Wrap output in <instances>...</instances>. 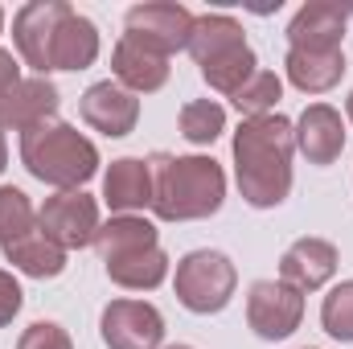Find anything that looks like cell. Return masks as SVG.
Instances as JSON below:
<instances>
[{"label":"cell","instance_id":"34","mask_svg":"<svg viewBox=\"0 0 353 349\" xmlns=\"http://www.w3.org/2000/svg\"><path fill=\"white\" fill-rule=\"evenodd\" d=\"M304 349H316V346H304Z\"/></svg>","mask_w":353,"mask_h":349},{"label":"cell","instance_id":"15","mask_svg":"<svg viewBox=\"0 0 353 349\" xmlns=\"http://www.w3.org/2000/svg\"><path fill=\"white\" fill-rule=\"evenodd\" d=\"M111 79L132 94H152L169 83V58L132 37H119L111 50Z\"/></svg>","mask_w":353,"mask_h":349},{"label":"cell","instance_id":"7","mask_svg":"<svg viewBox=\"0 0 353 349\" xmlns=\"http://www.w3.org/2000/svg\"><path fill=\"white\" fill-rule=\"evenodd\" d=\"M103 218H99V201L87 189H70V193H54L46 197V206L37 210V230L46 239H54L62 251H83L94 247Z\"/></svg>","mask_w":353,"mask_h":349},{"label":"cell","instance_id":"10","mask_svg":"<svg viewBox=\"0 0 353 349\" xmlns=\"http://www.w3.org/2000/svg\"><path fill=\"white\" fill-rule=\"evenodd\" d=\"M70 4L66 0H29L12 12V46L25 66H33L37 79H50V41Z\"/></svg>","mask_w":353,"mask_h":349},{"label":"cell","instance_id":"19","mask_svg":"<svg viewBox=\"0 0 353 349\" xmlns=\"http://www.w3.org/2000/svg\"><path fill=\"white\" fill-rule=\"evenodd\" d=\"M283 74L304 94H325L345 79V50H288Z\"/></svg>","mask_w":353,"mask_h":349},{"label":"cell","instance_id":"21","mask_svg":"<svg viewBox=\"0 0 353 349\" xmlns=\"http://www.w3.org/2000/svg\"><path fill=\"white\" fill-rule=\"evenodd\" d=\"M144 247H161V230L144 214H111V222H103L94 235L99 259H115V255L144 251Z\"/></svg>","mask_w":353,"mask_h":349},{"label":"cell","instance_id":"23","mask_svg":"<svg viewBox=\"0 0 353 349\" xmlns=\"http://www.w3.org/2000/svg\"><path fill=\"white\" fill-rule=\"evenodd\" d=\"M176 128L193 148H210L226 132V107L218 99H189L176 115Z\"/></svg>","mask_w":353,"mask_h":349},{"label":"cell","instance_id":"33","mask_svg":"<svg viewBox=\"0 0 353 349\" xmlns=\"http://www.w3.org/2000/svg\"><path fill=\"white\" fill-rule=\"evenodd\" d=\"M165 349H193V346H165Z\"/></svg>","mask_w":353,"mask_h":349},{"label":"cell","instance_id":"12","mask_svg":"<svg viewBox=\"0 0 353 349\" xmlns=\"http://www.w3.org/2000/svg\"><path fill=\"white\" fill-rule=\"evenodd\" d=\"M337 267H341V251L329 239L304 235L279 255V279L288 288H296L300 296H308V292H321L337 275Z\"/></svg>","mask_w":353,"mask_h":349},{"label":"cell","instance_id":"5","mask_svg":"<svg viewBox=\"0 0 353 349\" xmlns=\"http://www.w3.org/2000/svg\"><path fill=\"white\" fill-rule=\"evenodd\" d=\"M234 288H239V267L230 263V255H222L214 247H197L176 259L173 292L181 308H189L193 317L222 312L234 300Z\"/></svg>","mask_w":353,"mask_h":349},{"label":"cell","instance_id":"14","mask_svg":"<svg viewBox=\"0 0 353 349\" xmlns=\"http://www.w3.org/2000/svg\"><path fill=\"white\" fill-rule=\"evenodd\" d=\"M58 103L62 94L50 79H21L0 99V132H29L46 119H58Z\"/></svg>","mask_w":353,"mask_h":349},{"label":"cell","instance_id":"27","mask_svg":"<svg viewBox=\"0 0 353 349\" xmlns=\"http://www.w3.org/2000/svg\"><path fill=\"white\" fill-rule=\"evenodd\" d=\"M17 349H74V341H70V333H66L58 321H33V325L21 333Z\"/></svg>","mask_w":353,"mask_h":349},{"label":"cell","instance_id":"24","mask_svg":"<svg viewBox=\"0 0 353 349\" xmlns=\"http://www.w3.org/2000/svg\"><path fill=\"white\" fill-rule=\"evenodd\" d=\"M283 99V79L275 74V70H255L243 87L230 94V103H234V111L243 115V119H255V115H271L275 111V103Z\"/></svg>","mask_w":353,"mask_h":349},{"label":"cell","instance_id":"30","mask_svg":"<svg viewBox=\"0 0 353 349\" xmlns=\"http://www.w3.org/2000/svg\"><path fill=\"white\" fill-rule=\"evenodd\" d=\"M8 169V144H4V132H0V173Z\"/></svg>","mask_w":353,"mask_h":349},{"label":"cell","instance_id":"6","mask_svg":"<svg viewBox=\"0 0 353 349\" xmlns=\"http://www.w3.org/2000/svg\"><path fill=\"white\" fill-rule=\"evenodd\" d=\"M193 12L176 0H148V4H132L128 17H123V37L173 58L181 50H189V37H193Z\"/></svg>","mask_w":353,"mask_h":349},{"label":"cell","instance_id":"1","mask_svg":"<svg viewBox=\"0 0 353 349\" xmlns=\"http://www.w3.org/2000/svg\"><path fill=\"white\" fill-rule=\"evenodd\" d=\"M234 181L247 206L275 210L292 193V157H296V128L288 115L271 111L243 119L234 132Z\"/></svg>","mask_w":353,"mask_h":349},{"label":"cell","instance_id":"31","mask_svg":"<svg viewBox=\"0 0 353 349\" xmlns=\"http://www.w3.org/2000/svg\"><path fill=\"white\" fill-rule=\"evenodd\" d=\"M345 115H350V128H353V90H350V99H345Z\"/></svg>","mask_w":353,"mask_h":349},{"label":"cell","instance_id":"25","mask_svg":"<svg viewBox=\"0 0 353 349\" xmlns=\"http://www.w3.org/2000/svg\"><path fill=\"white\" fill-rule=\"evenodd\" d=\"M29 230H37V210L29 193L17 185H0V247L25 239Z\"/></svg>","mask_w":353,"mask_h":349},{"label":"cell","instance_id":"4","mask_svg":"<svg viewBox=\"0 0 353 349\" xmlns=\"http://www.w3.org/2000/svg\"><path fill=\"white\" fill-rule=\"evenodd\" d=\"M189 54L201 66V79L210 83V90L218 94H234L255 70L259 58L243 33V25L230 12H205L193 21V37H189Z\"/></svg>","mask_w":353,"mask_h":349},{"label":"cell","instance_id":"8","mask_svg":"<svg viewBox=\"0 0 353 349\" xmlns=\"http://www.w3.org/2000/svg\"><path fill=\"white\" fill-rule=\"evenodd\" d=\"M99 337L107 349H161L165 346V317L148 300H111L99 317Z\"/></svg>","mask_w":353,"mask_h":349},{"label":"cell","instance_id":"2","mask_svg":"<svg viewBox=\"0 0 353 349\" xmlns=\"http://www.w3.org/2000/svg\"><path fill=\"white\" fill-rule=\"evenodd\" d=\"M152 165V214L161 222H197L222 210L226 201V169L214 157H148Z\"/></svg>","mask_w":353,"mask_h":349},{"label":"cell","instance_id":"32","mask_svg":"<svg viewBox=\"0 0 353 349\" xmlns=\"http://www.w3.org/2000/svg\"><path fill=\"white\" fill-rule=\"evenodd\" d=\"M0 33H4V8H0Z\"/></svg>","mask_w":353,"mask_h":349},{"label":"cell","instance_id":"20","mask_svg":"<svg viewBox=\"0 0 353 349\" xmlns=\"http://www.w3.org/2000/svg\"><path fill=\"white\" fill-rule=\"evenodd\" d=\"M169 255L165 247H144V251H128V255H115V259H103V271L111 283L128 288V292H157L165 279H169Z\"/></svg>","mask_w":353,"mask_h":349},{"label":"cell","instance_id":"22","mask_svg":"<svg viewBox=\"0 0 353 349\" xmlns=\"http://www.w3.org/2000/svg\"><path fill=\"white\" fill-rule=\"evenodd\" d=\"M0 251H4V259L12 263V271H21V275H29V279H58V275L66 271V255H70V251H62L54 239H46L41 230H29L25 239L8 243V247H0Z\"/></svg>","mask_w":353,"mask_h":349},{"label":"cell","instance_id":"29","mask_svg":"<svg viewBox=\"0 0 353 349\" xmlns=\"http://www.w3.org/2000/svg\"><path fill=\"white\" fill-rule=\"evenodd\" d=\"M17 83H21V58H17L12 50L0 46V99L17 87Z\"/></svg>","mask_w":353,"mask_h":349},{"label":"cell","instance_id":"11","mask_svg":"<svg viewBox=\"0 0 353 349\" xmlns=\"http://www.w3.org/2000/svg\"><path fill=\"white\" fill-rule=\"evenodd\" d=\"M79 111L87 119V128H94L99 136L107 140H123L136 132L140 123V99L132 90H123L115 79H103V83H90L79 99Z\"/></svg>","mask_w":353,"mask_h":349},{"label":"cell","instance_id":"26","mask_svg":"<svg viewBox=\"0 0 353 349\" xmlns=\"http://www.w3.org/2000/svg\"><path fill=\"white\" fill-rule=\"evenodd\" d=\"M321 329L333 341H353V279H341L321 300Z\"/></svg>","mask_w":353,"mask_h":349},{"label":"cell","instance_id":"16","mask_svg":"<svg viewBox=\"0 0 353 349\" xmlns=\"http://www.w3.org/2000/svg\"><path fill=\"white\" fill-rule=\"evenodd\" d=\"M345 25H350V12L341 4L312 0V4H304L292 17V25H288V50H341Z\"/></svg>","mask_w":353,"mask_h":349},{"label":"cell","instance_id":"18","mask_svg":"<svg viewBox=\"0 0 353 349\" xmlns=\"http://www.w3.org/2000/svg\"><path fill=\"white\" fill-rule=\"evenodd\" d=\"M99 58V29L94 21L83 17L79 8H66L58 29H54V41H50V70H87Z\"/></svg>","mask_w":353,"mask_h":349},{"label":"cell","instance_id":"9","mask_svg":"<svg viewBox=\"0 0 353 349\" xmlns=\"http://www.w3.org/2000/svg\"><path fill=\"white\" fill-rule=\"evenodd\" d=\"M304 321V296L283 279H255L247 292V325L263 341H283Z\"/></svg>","mask_w":353,"mask_h":349},{"label":"cell","instance_id":"3","mask_svg":"<svg viewBox=\"0 0 353 349\" xmlns=\"http://www.w3.org/2000/svg\"><path fill=\"white\" fill-rule=\"evenodd\" d=\"M21 165L41 185L70 193V189H83L99 173V148L66 119H46L21 132Z\"/></svg>","mask_w":353,"mask_h":349},{"label":"cell","instance_id":"13","mask_svg":"<svg viewBox=\"0 0 353 349\" xmlns=\"http://www.w3.org/2000/svg\"><path fill=\"white\" fill-rule=\"evenodd\" d=\"M296 128V152L308 161V165H333L341 152H345V119L333 103H308L300 111V119L292 123Z\"/></svg>","mask_w":353,"mask_h":349},{"label":"cell","instance_id":"17","mask_svg":"<svg viewBox=\"0 0 353 349\" xmlns=\"http://www.w3.org/2000/svg\"><path fill=\"white\" fill-rule=\"evenodd\" d=\"M103 201L111 214L152 210V165L144 157H119L103 173Z\"/></svg>","mask_w":353,"mask_h":349},{"label":"cell","instance_id":"28","mask_svg":"<svg viewBox=\"0 0 353 349\" xmlns=\"http://www.w3.org/2000/svg\"><path fill=\"white\" fill-rule=\"evenodd\" d=\"M21 304H25V292L17 283V275L0 267V325H12L17 312H21Z\"/></svg>","mask_w":353,"mask_h":349}]
</instances>
